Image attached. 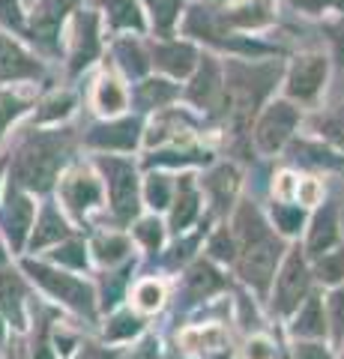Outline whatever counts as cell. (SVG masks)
Instances as JSON below:
<instances>
[{"mask_svg": "<svg viewBox=\"0 0 344 359\" xmlns=\"http://www.w3.org/2000/svg\"><path fill=\"white\" fill-rule=\"evenodd\" d=\"M195 212H198V195L192 189V177H183L180 180V198H177V207H174V216H171L174 231L188 228V222L195 219Z\"/></svg>", "mask_w": 344, "mask_h": 359, "instance_id": "obj_19", "label": "cell"}, {"mask_svg": "<svg viewBox=\"0 0 344 359\" xmlns=\"http://www.w3.org/2000/svg\"><path fill=\"white\" fill-rule=\"evenodd\" d=\"M299 198H303V204H315V201H317V183L308 180L305 186H299Z\"/></svg>", "mask_w": 344, "mask_h": 359, "instance_id": "obj_48", "label": "cell"}, {"mask_svg": "<svg viewBox=\"0 0 344 359\" xmlns=\"http://www.w3.org/2000/svg\"><path fill=\"white\" fill-rule=\"evenodd\" d=\"M209 252H213L216 257H221V261H231V257H234V243H231L228 231L216 233V240H213V245H209Z\"/></svg>", "mask_w": 344, "mask_h": 359, "instance_id": "obj_44", "label": "cell"}, {"mask_svg": "<svg viewBox=\"0 0 344 359\" xmlns=\"http://www.w3.org/2000/svg\"><path fill=\"white\" fill-rule=\"evenodd\" d=\"M326 78V60L324 57H303L294 63L291 78H287V93L294 99H312Z\"/></svg>", "mask_w": 344, "mask_h": 359, "instance_id": "obj_8", "label": "cell"}, {"mask_svg": "<svg viewBox=\"0 0 344 359\" xmlns=\"http://www.w3.org/2000/svg\"><path fill=\"white\" fill-rule=\"evenodd\" d=\"M156 347H159V344H156V341H153V339H150V341H144V344H141V347H138V351H135V353H132L129 359H156Z\"/></svg>", "mask_w": 344, "mask_h": 359, "instance_id": "obj_47", "label": "cell"}, {"mask_svg": "<svg viewBox=\"0 0 344 359\" xmlns=\"http://www.w3.org/2000/svg\"><path fill=\"white\" fill-rule=\"evenodd\" d=\"M320 135H326L329 141H336L338 147H344V108L332 111V114L320 120Z\"/></svg>", "mask_w": 344, "mask_h": 359, "instance_id": "obj_33", "label": "cell"}, {"mask_svg": "<svg viewBox=\"0 0 344 359\" xmlns=\"http://www.w3.org/2000/svg\"><path fill=\"white\" fill-rule=\"evenodd\" d=\"M39 75V63L18 48L13 39L0 36V81H15V78Z\"/></svg>", "mask_w": 344, "mask_h": 359, "instance_id": "obj_11", "label": "cell"}, {"mask_svg": "<svg viewBox=\"0 0 344 359\" xmlns=\"http://www.w3.org/2000/svg\"><path fill=\"white\" fill-rule=\"evenodd\" d=\"M246 356H249V359H273V347H270V341L254 339V341H249Z\"/></svg>", "mask_w": 344, "mask_h": 359, "instance_id": "obj_45", "label": "cell"}, {"mask_svg": "<svg viewBox=\"0 0 344 359\" xmlns=\"http://www.w3.org/2000/svg\"><path fill=\"white\" fill-rule=\"evenodd\" d=\"M207 186L213 189L219 207H225L228 201H231V195H234V189H237V174H234V168H219V171L207 180Z\"/></svg>", "mask_w": 344, "mask_h": 359, "instance_id": "obj_25", "label": "cell"}, {"mask_svg": "<svg viewBox=\"0 0 344 359\" xmlns=\"http://www.w3.org/2000/svg\"><path fill=\"white\" fill-rule=\"evenodd\" d=\"M332 39H336L338 57H344V25H338V27H332Z\"/></svg>", "mask_w": 344, "mask_h": 359, "instance_id": "obj_52", "label": "cell"}, {"mask_svg": "<svg viewBox=\"0 0 344 359\" xmlns=\"http://www.w3.org/2000/svg\"><path fill=\"white\" fill-rule=\"evenodd\" d=\"M135 299H138V309L144 311H153L162 306V287L156 282H144L138 290H135Z\"/></svg>", "mask_w": 344, "mask_h": 359, "instance_id": "obj_35", "label": "cell"}, {"mask_svg": "<svg viewBox=\"0 0 344 359\" xmlns=\"http://www.w3.org/2000/svg\"><path fill=\"white\" fill-rule=\"evenodd\" d=\"M21 108H25V102L21 99H15L13 93H0V132L6 129V123L21 114Z\"/></svg>", "mask_w": 344, "mask_h": 359, "instance_id": "obj_36", "label": "cell"}, {"mask_svg": "<svg viewBox=\"0 0 344 359\" xmlns=\"http://www.w3.org/2000/svg\"><path fill=\"white\" fill-rule=\"evenodd\" d=\"M75 4H78V0H42L36 6V13H33V33H36L42 42H51L63 15H66V9H72Z\"/></svg>", "mask_w": 344, "mask_h": 359, "instance_id": "obj_12", "label": "cell"}, {"mask_svg": "<svg viewBox=\"0 0 344 359\" xmlns=\"http://www.w3.org/2000/svg\"><path fill=\"white\" fill-rule=\"evenodd\" d=\"M99 51V39H96V18L93 15H81L78 25V36H75V51H72V72H78L81 66H87Z\"/></svg>", "mask_w": 344, "mask_h": 359, "instance_id": "obj_16", "label": "cell"}, {"mask_svg": "<svg viewBox=\"0 0 344 359\" xmlns=\"http://www.w3.org/2000/svg\"><path fill=\"white\" fill-rule=\"evenodd\" d=\"M275 222L284 233H296L303 224V210H287V207H275Z\"/></svg>", "mask_w": 344, "mask_h": 359, "instance_id": "obj_38", "label": "cell"}, {"mask_svg": "<svg viewBox=\"0 0 344 359\" xmlns=\"http://www.w3.org/2000/svg\"><path fill=\"white\" fill-rule=\"evenodd\" d=\"M54 261H60V264H69V266H84V261H87V255H84V245H78V243H69V245H63L60 252H54Z\"/></svg>", "mask_w": 344, "mask_h": 359, "instance_id": "obj_39", "label": "cell"}, {"mask_svg": "<svg viewBox=\"0 0 344 359\" xmlns=\"http://www.w3.org/2000/svg\"><path fill=\"white\" fill-rule=\"evenodd\" d=\"M30 222H33V204L30 198H25L21 192H9L6 198V207H4V231L9 237V245L18 252L21 243H25L27 231H30Z\"/></svg>", "mask_w": 344, "mask_h": 359, "instance_id": "obj_9", "label": "cell"}, {"mask_svg": "<svg viewBox=\"0 0 344 359\" xmlns=\"http://www.w3.org/2000/svg\"><path fill=\"white\" fill-rule=\"evenodd\" d=\"M0 261H4V252H0Z\"/></svg>", "mask_w": 344, "mask_h": 359, "instance_id": "obj_54", "label": "cell"}, {"mask_svg": "<svg viewBox=\"0 0 344 359\" xmlns=\"http://www.w3.org/2000/svg\"><path fill=\"white\" fill-rule=\"evenodd\" d=\"M338 240V224H336V207H326L312 224V233H308V252L315 257H324Z\"/></svg>", "mask_w": 344, "mask_h": 359, "instance_id": "obj_14", "label": "cell"}, {"mask_svg": "<svg viewBox=\"0 0 344 359\" xmlns=\"http://www.w3.org/2000/svg\"><path fill=\"white\" fill-rule=\"evenodd\" d=\"M21 299H25V285L15 273H0V309L6 311V318L21 327L25 314H21Z\"/></svg>", "mask_w": 344, "mask_h": 359, "instance_id": "obj_15", "label": "cell"}, {"mask_svg": "<svg viewBox=\"0 0 344 359\" xmlns=\"http://www.w3.org/2000/svg\"><path fill=\"white\" fill-rule=\"evenodd\" d=\"M25 269L48 290L51 297L63 299L66 306H72L81 314H93V290L84 282H78V278H72V276H63V273H57V269H51L46 264H33V261H27Z\"/></svg>", "mask_w": 344, "mask_h": 359, "instance_id": "obj_2", "label": "cell"}, {"mask_svg": "<svg viewBox=\"0 0 344 359\" xmlns=\"http://www.w3.org/2000/svg\"><path fill=\"white\" fill-rule=\"evenodd\" d=\"M177 90L171 84H165V81H147V84H141V102L144 105H162V102H168V99H174Z\"/></svg>", "mask_w": 344, "mask_h": 359, "instance_id": "obj_31", "label": "cell"}, {"mask_svg": "<svg viewBox=\"0 0 344 359\" xmlns=\"http://www.w3.org/2000/svg\"><path fill=\"white\" fill-rule=\"evenodd\" d=\"M0 339H4V327H0Z\"/></svg>", "mask_w": 344, "mask_h": 359, "instance_id": "obj_53", "label": "cell"}, {"mask_svg": "<svg viewBox=\"0 0 344 359\" xmlns=\"http://www.w3.org/2000/svg\"><path fill=\"white\" fill-rule=\"evenodd\" d=\"M324 311H320V302L317 299H308L305 309L299 311V318L294 323V332L296 335H324Z\"/></svg>", "mask_w": 344, "mask_h": 359, "instance_id": "obj_23", "label": "cell"}, {"mask_svg": "<svg viewBox=\"0 0 344 359\" xmlns=\"http://www.w3.org/2000/svg\"><path fill=\"white\" fill-rule=\"evenodd\" d=\"M242 252H246L242 255V278L252 282L254 287L266 290V285H270V278L275 273V261H279V255H282L279 240L266 231L261 237L242 243Z\"/></svg>", "mask_w": 344, "mask_h": 359, "instance_id": "obj_4", "label": "cell"}, {"mask_svg": "<svg viewBox=\"0 0 344 359\" xmlns=\"http://www.w3.org/2000/svg\"><path fill=\"white\" fill-rule=\"evenodd\" d=\"M329 309H332V327H336V332L341 335L344 332V287L332 294Z\"/></svg>", "mask_w": 344, "mask_h": 359, "instance_id": "obj_43", "label": "cell"}, {"mask_svg": "<svg viewBox=\"0 0 344 359\" xmlns=\"http://www.w3.org/2000/svg\"><path fill=\"white\" fill-rule=\"evenodd\" d=\"M296 6H303V9H312V13H317V9H324L326 4H341V0H294Z\"/></svg>", "mask_w": 344, "mask_h": 359, "instance_id": "obj_49", "label": "cell"}, {"mask_svg": "<svg viewBox=\"0 0 344 359\" xmlns=\"http://www.w3.org/2000/svg\"><path fill=\"white\" fill-rule=\"evenodd\" d=\"M0 25H6V27H21L18 0H0Z\"/></svg>", "mask_w": 344, "mask_h": 359, "instance_id": "obj_42", "label": "cell"}, {"mask_svg": "<svg viewBox=\"0 0 344 359\" xmlns=\"http://www.w3.org/2000/svg\"><path fill=\"white\" fill-rule=\"evenodd\" d=\"M78 359H114V356H111L108 351H99V347H87Z\"/></svg>", "mask_w": 344, "mask_h": 359, "instance_id": "obj_51", "label": "cell"}, {"mask_svg": "<svg viewBox=\"0 0 344 359\" xmlns=\"http://www.w3.org/2000/svg\"><path fill=\"white\" fill-rule=\"evenodd\" d=\"M87 141L93 147H105V150H132L138 141V120H120V123H108V126H96Z\"/></svg>", "mask_w": 344, "mask_h": 359, "instance_id": "obj_10", "label": "cell"}, {"mask_svg": "<svg viewBox=\"0 0 344 359\" xmlns=\"http://www.w3.org/2000/svg\"><path fill=\"white\" fill-rule=\"evenodd\" d=\"M63 198L75 212H84V210H90L93 204H99L102 189H99V183L90 174H72L69 180H66V186H63Z\"/></svg>", "mask_w": 344, "mask_h": 359, "instance_id": "obj_13", "label": "cell"}, {"mask_svg": "<svg viewBox=\"0 0 344 359\" xmlns=\"http://www.w3.org/2000/svg\"><path fill=\"white\" fill-rule=\"evenodd\" d=\"M126 252H129V243L123 237H99L96 240V255H99V261H105V264L120 261Z\"/></svg>", "mask_w": 344, "mask_h": 359, "instance_id": "obj_28", "label": "cell"}, {"mask_svg": "<svg viewBox=\"0 0 344 359\" xmlns=\"http://www.w3.org/2000/svg\"><path fill=\"white\" fill-rule=\"evenodd\" d=\"M156 66L168 69L171 75H186L195 66V51L188 48V45H177V42L159 45L156 48Z\"/></svg>", "mask_w": 344, "mask_h": 359, "instance_id": "obj_17", "label": "cell"}, {"mask_svg": "<svg viewBox=\"0 0 344 359\" xmlns=\"http://www.w3.org/2000/svg\"><path fill=\"white\" fill-rule=\"evenodd\" d=\"M153 6V18H156V27L159 30H168L174 25L177 13H180V4L183 0H147Z\"/></svg>", "mask_w": 344, "mask_h": 359, "instance_id": "obj_29", "label": "cell"}, {"mask_svg": "<svg viewBox=\"0 0 344 359\" xmlns=\"http://www.w3.org/2000/svg\"><path fill=\"white\" fill-rule=\"evenodd\" d=\"M168 198H171V189H168V180L165 177H150L147 180V201H150V207H168Z\"/></svg>", "mask_w": 344, "mask_h": 359, "instance_id": "obj_34", "label": "cell"}, {"mask_svg": "<svg viewBox=\"0 0 344 359\" xmlns=\"http://www.w3.org/2000/svg\"><path fill=\"white\" fill-rule=\"evenodd\" d=\"M102 168L108 174V186H111V204H114L120 219L135 216L138 210V180L132 165L120 162V159H102Z\"/></svg>", "mask_w": 344, "mask_h": 359, "instance_id": "obj_5", "label": "cell"}, {"mask_svg": "<svg viewBox=\"0 0 344 359\" xmlns=\"http://www.w3.org/2000/svg\"><path fill=\"white\" fill-rule=\"evenodd\" d=\"M201 159H207V153L201 156V153H156L150 159V165H183V162H201Z\"/></svg>", "mask_w": 344, "mask_h": 359, "instance_id": "obj_41", "label": "cell"}, {"mask_svg": "<svg viewBox=\"0 0 344 359\" xmlns=\"http://www.w3.org/2000/svg\"><path fill=\"white\" fill-rule=\"evenodd\" d=\"M180 341L186 351H209V347H219L225 341V332L219 327H201V330H186L180 335Z\"/></svg>", "mask_w": 344, "mask_h": 359, "instance_id": "obj_22", "label": "cell"}, {"mask_svg": "<svg viewBox=\"0 0 344 359\" xmlns=\"http://www.w3.org/2000/svg\"><path fill=\"white\" fill-rule=\"evenodd\" d=\"M317 273H320V278H324V282H329V285L341 282V278H344V252H338V255H324V257H320Z\"/></svg>", "mask_w": 344, "mask_h": 359, "instance_id": "obj_32", "label": "cell"}, {"mask_svg": "<svg viewBox=\"0 0 344 359\" xmlns=\"http://www.w3.org/2000/svg\"><path fill=\"white\" fill-rule=\"evenodd\" d=\"M138 237L144 240L147 249H159V245H162V224L153 222V219H144L138 224Z\"/></svg>", "mask_w": 344, "mask_h": 359, "instance_id": "obj_37", "label": "cell"}, {"mask_svg": "<svg viewBox=\"0 0 344 359\" xmlns=\"http://www.w3.org/2000/svg\"><path fill=\"white\" fill-rule=\"evenodd\" d=\"M305 294H308V269H305L303 255H299V249H296V252L287 255V261L282 266L279 285H275V309H279L282 314L294 311Z\"/></svg>", "mask_w": 344, "mask_h": 359, "instance_id": "obj_6", "label": "cell"}, {"mask_svg": "<svg viewBox=\"0 0 344 359\" xmlns=\"http://www.w3.org/2000/svg\"><path fill=\"white\" fill-rule=\"evenodd\" d=\"M66 233H69V231H66V222L57 216V210L46 207V212H42V219L36 224V233H33L30 245H33V249H42V245H48L54 240H63Z\"/></svg>", "mask_w": 344, "mask_h": 359, "instance_id": "obj_18", "label": "cell"}, {"mask_svg": "<svg viewBox=\"0 0 344 359\" xmlns=\"http://www.w3.org/2000/svg\"><path fill=\"white\" fill-rule=\"evenodd\" d=\"M117 54H120V63H123V69H126L129 75H141L144 69H147V60L141 57L138 45H132V42H120V45H117Z\"/></svg>", "mask_w": 344, "mask_h": 359, "instance_id": "obj_30", "label": "cell"}, {"mask_svg": "<svg viewBox=\"0 0 344 359\" xmlns=\"http://www.w3.org/2000/svg\"><path fill=\"white\" fill-rule=\"evenodd\" d=\"M123 105H126V93L120 90V84L111 81V78H102L96 87V108L102 114H117Z\"/></svg>", "mask_w": 344, "mask_h": 359, "instance_id": "obj_21", "label": "cell"}, {"mask_svg": "<svg viewBox=\"0 0 344 359\" xmlns=\"http://www.w3.org/2000/svg\"><path fill=\"white\" fill-rule=\"evenodd\" d=\"M141 330V320L135 318L132 311H126V314H117L114 320L105 327V339H111V341H117V339H132Z\"/></svg>", "mask_w": 344, "mask_h": 359, "instance_id": "obj_26", "label": "cell"}, {"mask_svg": "<svg viewBox=\"0 0 344 359\" xmlns=\"http://www.w3.org/2000/svg\"><path fill=\"white\" fill-rule=\"evenodd\" d=\"M60 141L57 138H36L30 141L25 150L18 153V162H15V183L25 186V189H42L51 186L54 174H57V165H60Z\"/></svg>", "mask_w": 344, "mask_h": 359, "instance_id": "obj_1", "label": "cell"}, {"mask_svg": "<svg viewBox=\"0 0 344 359\" xmlns=\"http://www.w3.org/2000/svg\"><path fill=\"white\" fill-rule=\"evenodd\" d=\"M69 108H72V99L69 96H54L51 102H46V111H39V120H54V117H63V114H69Z\"/></svg>", "mask_w": 344, "mask_h": 359, "instance_id": "obj_40", "label": "cell"}, {"mask_svg": "<svg viewBox=\"0 0 344 359\" xmlns=\"http://www.w3.org/2000/svg\"><path fill=\"white\" fill-rule=\"evenodd\" d=\"M296 120H299L296 108H291L287 102H275L261 117V123H258V132H254V138H258V147L263 153H275L287 138H291Z\"/></svg>", "mask_w": 344, "mask_h": 359, "instance_id": "obj_7", "label": "cell"}, {"mask_svg": "<svg viewBox=\"0 0 344 359\" xmlns=\"http://www.w3.org/2000/svg\"><path fill=\"white\" fill-rule=\"evenodd\" d=\"M294 359H329V353L324 351V347H317V344H299Z\"/></svg>", "mask_w": 344, "mask_h": 359, "instance_id": "obj_46", "label": "cell"}, {"mask_svg": "<svg viewBox=\"0 0 344 359\" xmlns=\"http://www.w3.org/2000/svg\"><path fill=\"white\" fill-rule=\"evenodd\" d=\"M282 183H279V189H275V192H279L282 198H291L294 195V177L291 174H284V177H279Z\"/></svg>", "mask_w": 344, "mask_h": 359, "instance_id": "obj_50", "label": "cell"}, {"mask_svg": "<svg viewBox=\"0 0 344 359\" xmlns=\"http://www.w3.org/2000/svg\"><path fill=\"white\" fill-rule=\"evenodd\" d=\"M111 21L117 27H141V15H138V6L135 0H105Z\"/></svg>", "mask_w": 344, "mask_h": 359, "instance_id": "obj_24", "label": "cell"}, {"mask_svg": "<svg viewBox=\"0 0 344 359\" xmlns=\"http://www.w3.org/2000/svg\"><path fill=\"white\" fill-rule=\"evenodd\" d=\"M188 285H192V294L195 297H201V294H209V290H216L221 285V278L209 269L207 264H198L192 269V276H188Z\"/></svg>", "mask_w": 344, "mask_h": 359, "instance_id": "obj_27", "label": "cell"}, {"mask_svg": "<svg viewBox=\"0 0 344 359\" xmlns=\"http://www.w3.org/2000/svg\"><path fill=\"white\" fill-rule=\"evenodd\" d=\"M219 90V72H216V66L204 60L201 66V72H198V78L192 81V87H188V99L198 105H207L209 99H213V93Z\"/></svg>", "mask_w": 344, "mask_h": 359, "instance_id": "obj_20", "label": "cell"}, {"mask_svg": "<svg viewBox=\"0 0 344 359\" xmlns=\"http://www.w3.org/2000/svg\"><path fill=\"white\" fill-rule=\"evenodd\" d=\"M275 75H279V66H234L231 69V93H234L240 117L252 114L254 105L273 87Z\"/></svg>", "mask_w": 344, "mask_h": 359, "instance_id": "obj_3", "label": "cell"}]
</instances>
